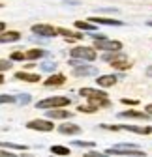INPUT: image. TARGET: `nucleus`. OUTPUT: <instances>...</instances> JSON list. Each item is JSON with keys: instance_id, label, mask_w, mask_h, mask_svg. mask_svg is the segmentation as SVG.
<instances>
[{"instance_id": "bb28decb", "label": "nucleus", "mask_w": 152, "mask_h": 157, "mask_svg": "<svg viewBox=\"0 0 152 157\" xmlns=\"http://www.w3.org/2000/svg\"><path fill=\"white\" fill-rule=\"evenodd\" d=\"M4 103H15V97L13 95H8V94L0 95V105H4Z\"/></svg>"}, {"instance_id": "9d476101", "label": "nucleus", "mask_w": 152, "mask_h": 157, "mask_svg": "<svg viewBox=\"0 0 152 157\" xmlns=\"http://www.w3.org/2000/svg\"><path fill=\"white\" fill-rule=\"evenodd\" d=\"M118 118H128V120H148L150 114H143V112H137V110H124V112H118L117 114Z\"/></svg>"}, {"instance_id": "20e7f679", "label": "nucleus", "mask_w": 152, "mask_h": 157, "mask_svg": "<svg viewBox=\"0 0 152 157\" xmlns=\"http://www.w3.org/2000/svg\"><path fill=\"white\" fill-rule=\"evenodd\" d=\"M70 56L71 58H77V60H83V62H92V60H96V51H94L92 47H75V49H71V52H70Z\"/></svg>"}, {"instance_id": "0eeeda50", "label": "nucleus", "mask_w": 152, "mask_h": 157, "mask_svg": "<svg viewBox=\"0 0 152 157\" xmlns=\"http://www.w3.org/2000/svg\"><path fill=\"white\" fill-rule=\"evenodd\" d=\"M26 127L34 129V131H53L54 129L53 122H49V120H32V122L26 124Z\"/></svg>"}, {"instance_id": "f8f14e48", "label": "nucleus", "mask_w": 152, "mask_h": 157, "mask_svg": "<svg viewBox=\"0 0 152 157\" xmlns=\"http://www.w3.org/2000/svg\"><path fill=\"white\" fill-rule=\"evenodd\" d=\"M58 133L60 135H79L81 133V127L77 124H62L58 127Z\"/></svg>"}, {"instance_id": "c756f323", "label": "nucleus", "mask_w": 152, "mask_h": 157, "mask_svg": "<svg viewBox=\"0 0 152 157\" xmlns=\"http://www.w3.org/2000/svg\"><path fill=\"white\" fill-rule=\"evenodd\" d=\"M86 157H107V153H98V151H88Z\"/></svg>"}, {"instance_id": "7c9ffc66", "label": "nucleus", "mask_w": 152, "mask_h": 157, "mask_svg": "<svg viewBox=\"0 0 152 157\" xmlns=\"http://www.w3.org/2000/svg\"><path fill=\"white\" fill-rule=\"evenodd\" d=\"M0 157H17V155L11 151H6V150H0Z\"/></svg>"}, {"instance_id": "f3484780", "label": "nucleus", "mask_w": 152, "mask_h": 157, "mask_svg": "<svg viewBox=\"0 0 152 157\" xmlns=\"http://www.w3.org/2000/svg\"><path fill=\"white\" fill-rule=\"evenodd\" d=\"M15 78H21V81H26V82H40V75H36V73H25V71H17Z\"/></svg>"}, {"instance_id": "7ed1b4c3", "label": "nucleus", "mask_w": 152, "mask_h": 157, "mask_svg": "<svg viewBox=\"0 0 152 157\" xmlns=\"http://www.w3.org/2000/svg\"><path fill=\"white\" fill-rule=\"evenodd\" d=\"M71 99H68V97H62V95H56V97H47V99H42L38 101V109H58V107H66L70 105Z\"/></svg>"}, {"instance_id": "cd10ccee", "label": "nucleus", "mask_w": 152, "mask_h": 157, "mask_svg": "<svg viewBox=\"0 0 152 157\" xmlns=\"http://www.w3.org/2000/svg\"><path fill=\"white\" fill-rule=\"evenodd\" d=\"M11 60H13V62L26 60V54H23V52H11Z\"/></svg>"}, {"instance_id": "a878e982", "label": "nucleus", "mask_w": 152, "mask_h": 157, "mask_svg": "<svg viewBox=\"0 0 152 157\" xmlns=\"http://www.w3.org/2000/svg\"><path fill=\"white\" fill-rule=\"evenodd\" d=\"M17 99H19V105H28L32 97H30V94H21V95L17 97Z\"/></svg>"}, {"instance_id": "e433bc0d", "label": "nucleus", "mask_w": 152, "mask_h": 157, "mask_svg": "<svg viewBox=\"0 0 152 157\" xmlns=\"http://www.w3.org/2000/svg\"><path fill=\"white\" fill-rule=\"evenodd\" d=\"M148 26H152V21H150V23H148Z\"/></svg>"}, {"instance_id": "a211bd4d", "label": "nucleus", "mask_w": 152, "mask_h": 157, "mask_svg": "<svg viewBox=\"0 0 152 157\" xmlns=\"http://www.w3.org/2000/svg\"><path fill=\"white\" fill-rule=\"evenodd\" d=\"M25 54H26V60H40V58H45L49 52L47 51H42V49H30Z\"/></svg>"}, {"instance_id": "b1692460", "label": "nucleus", "mask_w": 152, "mask_h": 157, "mask_svg": "<svg viewBox=\"0 0 152 157\" xmlns=\"http://www.w3.org/2000/svg\"><path fill=\"white\" fill-rule=\"evenodd\" d=\"M54 67H56V62H53V60H47V62H43V64L40 66V69H43V71H47V73H51Z\"/></svg>"}, {"instance_id": "f704fd0d", "label": "nucleus", "mask_w": 152, "mask_h": 157, "mask_svg": "<svg viewBox=\"0 0 152 157\" xmlns=\"http://www.w3.org/2000/svg\"><path fill=\"white\" fill-rule=\"evenodd\" d=\"M146 73H148V75H152V66H150V67L146 69Z\"/></svg>"}, {"instance_id": "2eb2a0df", "label": "nucleus", "mask_w": 152, "mask_h": 157, "mask_svg": "<svg viewBox=\"0 0 152 157\" xmlns=\"http://www.w3.org/2000/svg\"><path fill=\"white\" fill-rule=\"evenodd\" d=\"M21 39V34L19 32H2L0 34V43H13V41H19Z\"/></svg>"}, {"instance_id": "aec40b11", "label": "nucleus", "mask_w": 152, "mask_h": 157, "mask_svg": "<svg viewBox=\"0 0 152 157\" xmlns=\"http://www.w3.org/2000/svg\"><path fill=\"white\" fill-rule=\"evenodd\" d=\"M75 28L86 30V32H94L96 30V25H90V21H75Z\"/></svg>"}, {"instance_id": "9b49d317", "label": "nucleus", "mask_w": 152, "mask_h": 157, "mask_svg": "<svg viewBox=\"0 0 152 157\" xmlns=\"http://www.w3.org/2000/svg\"><path fill=\"white\" fill-rule=\"evenodd\" d=\"M47 116L53 118V120H64V118H70V116H73V114H71L70 110H64L62 107H58V109H49Z\"/></svg>"}, {"instance_id": "72a5a7b5", "label": "nucleus", "mask_w": 152, "mask_h": 157, "mask_svg": "<svg viewBox=\"0 0 152 157\" xmlns=\"http://www.w3.org/2000/svg\"><path fill=\"white\" fill-rule=\"evenodd\" d=\"M146 112H148V114L152 116V105H148V107H146Z\"/></svg>"}, {"instance_id": "473e14b6", "label": "nucleus", "mask_w": 152, "mask_h": 157, "mask_svg": "<svg viewBox=\"0 0 152 157\" xmlns=\"http://www.w3.org/2000/svg\"><path fill=\"white\" fill-rule=\"evenodd\" d=\"M4 28H6V26H4V23H2V21H0V34H2V32H4Z\"/></svg>"}, {"instance_id": "4468645a", "label": "nucleus", "mask_w": 152, "mask_h": 157, "mask_svg": "<svg viewBox=\"0 0 152 157\" xmlns=\"http://www.w3.org/2000/svg\"><path fill=\"white\" fill-rule=\"evenodd\" d=\"M98 71L94 69V67H90V66H79V67H75L73 69V75L75 77H90V75H96Z\"/></svg>"}, {"instance_id": "f257e3e1", "label": "nucleus", "mask_w": 152, "mask_h": 157, "mask_svg": "<svg viewBox=\"0 0 152 157\" xmlns=\"http://www.w3.org/2000/svg\"><path fill=\"white\" fill-rule=\"evenodd\" d=\"M79 94H81L83 97H86L88 101L96 103L98 107H107V105H109V101H107V94H105L103 90H94V88H81V90H79Z\"/></svg>"}, {"instance_id": "4be33fe9", "label": "nucleus", "mask_w": 152, "mask_h": 157, "mask_svg": "<svg viewBox=\"0 0 152 157\" xmlns=\"http://www.w3.org/2000/svg\"><path fill=\"white\" fill-rule=\"evenodd\" d=\"M77 110L83 112V114H85V112H96V110H98V105H96V103H92V105H79Z\"/></svg>"}, {"instance_id": "6ab92c4d", "label": "nucleus", "mask_w": 152, "mask_h": 157, "mask_svg": "<svg viewBox=\"0 0 152 157\" xmlns=\"http://www.w3.org/2000/svg\"><path fill=\"white\" fill-rule=\"evenodd\" d=\"M64 82H66L64 75H53V77H49L45 81V86H62Z\"/></svg>"}, {"instance_id": "f03ea898", "label": "nucleus", "mask_w": 152, "mask_h": 157, "mask_svg": "<svg viewBox=\"0 0 152 157\" xmlns=\"http://www.w3.org/2000/svg\"><path fill=\"white\" fill-rule=\"evenodd\" d=\"M92 39H94V47H96V49H102V51L113 52V51H120V49H122V43H120V41H113V39H107V37H103V36H94Z\"/></svg>"}, {"instance_id": "2f4dec72", "label": "nucleus", "mask_w": 152, "mask_h": 157, "mask_svg": "<svg viewBox=\"0 0 152 157\" xmlns=\"http://www.w3.org/2000/svg\"><path fill=\"white\" fill-rule=\"evenodd\" d=\"M122 103H126V105H137L139 101L137 99H122Z\"/></svg>"}, {"instance_id": "5701e85b", "label": "nucleus", "mask_w": 152, "mask_h": 157, "mask_svg": "<svg viewBox=\"0 0 152 157\" xmlns=\"http://www.w3.org/2000/svg\"><path fill=\"white\" fill-rule=\"evenodd\" d=\"M2 148H10V150H26V144H13V142H0Z\"/></svg>"}, {"instance_id": "412c9836", "label": "nucleus", "mask_w": 152, "mask_h": 157, "mask_svg": "<svg viewBox=\"0 0 152 157\" xmlns=\"http://www.w3.org/2000/svg\"><path fill=\"white\" fill-rule=\"evenodd\" d=\"M51 153H54V155H70V148H66V146H51Z\"/></svg>"}, {"instance_id": "ddd939ff", "label": "nucleus", "mask_w": 152, "mask_h": 157, "mask_svg": "<svg viewBox=\"0 0 152 157\" xmlns=\"http://www.w3.org/2000/svg\"><path fill=\"white\" fill-rule=\"evenodd\" d=\"M58 34H60L62 37H66V41H70V43L77 41V39H83V36H81L79 32H71V30H68V28H58Z\"/></svg>"}, {"instance_id": "c9c22d12", "label": "nucleus", "mask_w": 152, "mask_h": 157, "mask_svg": "<svg viewBox=\"0 0 152 157\" xmlns=\"http://www.w3.org/2000/svg\"><path fill=\"white\" fill-rule=\"evenodd\" d=\"M2 82H4V77H2V75H0V84H2Z\"/></svg>"}, {"instance_id": "39448f33", "label": "nucleus", "mask_w": 152, "mask_h": 157, "mask_svg": "<svg viewBox=\"0 0 152 157\" xmlns=\"http://www.w3.org/2000/svg\"><path fill=\"white\" fill-rule=\"evenodd\" d=\"M32 32L38 34V36H43V37H54L56 34H58V30L53 28L51 25H34Z\"/></svg>"}, {"instance_id": "6e6552de", "label": "nucleus", "mask_w": 152, "mask_h": 157, "mask_svg": "<svg viewBox=\"0 0 152 157\" xmlns=\"http://www.w3.org/2000/svg\"><path fill=\"white\" fill-rule=\"evenodd\" d=\"M88 21L94 23V25H107V26H122L124 25L122 21H117V19H107V17H98V15L90 17Z\"/></svg>"}, {"instance_id": "dca6fc26", "label": "nucleus", "mask_w": 152, "mask_h": 157, "mask_svg": "<svg viewBox=\"0 0 152 157\" xmlns=\"http://www.w3.org/2000/svg\"><path fill=\"white\" fill-rule=\"evenodd\" d=\"M113 84H117V77L115 75H102V77H98V86L109 88Z\"/></svg>"}, {"instance_id": "393cba45", "label": "nucleus", "mask_w": 152, "mask_h": 157, "mask_svg": "<svg viewBox=\"0 0 152 157\" xmlns=\"http://www.w3.org/2000/svg\"><path fill=\"white\" fill-rule=\"evenodd\" d=\"M73 146H77V148H94L96 144L94 142H86V140H75V142H71Z\"/></svg>"}, {"instance_id": "1a4fd4ad", "label": "nucleus", "mask_w": 152, "mask_h": 157, "mask_svg": "<svg viewBox=\"0 0 152 157\" xmlns=\"http://www.w3.org/2000/svg\"><path fill=\"white\" fill-rule=\"evenodd\" d=\"M111 64H113V67H115V69H120V71H126V69L131 67V62L128 60V56H126V54H118Z\"/></svg>"}, {"instance_id": "4c0bfd02", "label": "nucleus", "mask_w": 152, "mask_h": 157, "mask_svg": "<svg viewBox=\"0 0 152 157\" xmlns=\"http://www.w3.org/2000/svg\"><path fill=\"white\" fill-rule=\"evenodd\" d=\"M23 157H30V155H23Z\"/></svg>"}, {"instance_id": "423d86ee", "label": "nucleus", "mask_w": 152, "mask_h": 157, "mask_svg": "<svg viewBox=\"0 0 152 157\" xmlns=\"http://www.w3.org/2000/svg\"><path fill=\"white\" fill-rule=\"evenodd\" d=\"M135 150H139L135 144H115V146H111L109 150H107V153H117V155H126V153H131V151H135Z\"/></svg>"}, {"instance_id": "c85d7f7f", "label": "nucleus", "mask_w": 152, "mask_h": 157, "mask_svg": "<svg viewBox=\"0 0 152 157\" xmlns=\"http://www.w3.org/2000/svg\"><path fill=\"white\" fill-rule=\"evenodd\" d=\"M11 62H13V60H0V71L11 69Z\"/></svg>"}]
</instances>
